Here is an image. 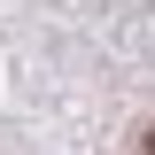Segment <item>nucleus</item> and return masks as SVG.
<instances>
[{
    "label": "nucleus",
    "mask_w": 155,
    "mask_h": 155,
    "mask_svg": "<svg viewBox=\"0 0 155 155\" xmlns=\"http://www.w3.org/2000/svg\"><path fill=\"white\" fill-rule=\"evenodd\" d=\"M147 155H155V132H147Z\"/></svg>",
    "instance_id": "f257e3e1"
}]
</instances>
